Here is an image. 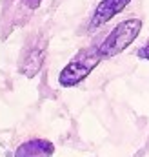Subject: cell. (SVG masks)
Instances as JSON below:
<instances>
[{"label":"cell","instance_id":"4","mask_svg":"<svg viewBox=\"0 0 149 157\" xmlns=\"http://www.w3.org/2000/svg\"><path fill=\"white\" fill-rule=\"evenodd\" d=\"M129 2L131 0H102L91 17L89 29H98L104 24H107L113 17H116L120 11H124L129 6Z\"/></svg>","mask_w":149,"mask_h":157},{"label":"cell","instance_id":"7","mask_svg":"<svg viewBox=\"0 0 149 157\" xmlns=\"http://www.w3.org/2000/svg\"><path fill=\"white\" fill-rule=\"evenodd\" d=\"M26 2H27V6H29L31 9H37L38 6H40V2H42V0H26Z\"/></svg>","mask_w":149,"mask_h":157},{"label":"cell","instance_id":"2","mask_svg":"<svg viewBox=\"0 0 149 157\" xmlns=\"http://www.w3.org/2000/svg\"><path fill=\"white\" fill-rule=\"evenodd\" d=\"M142 29V20L140 18H127L120 22L111 33L106 37V40L98 46V53L102 59H109L118 53H122L125 48H129L135 39L138 37Z\"/></svg>","mask_w":149,"mask_h":157},{"label":"cell","instance_id":"3","mask_svg":"<svg viewBox=\"0 0 149 157\" xmlns=\"http://www.w3.org/2000/svg\"><path fill=\"white\" fill-rule=\"evenodd\" d=\"M45 48H47L45 39L35 40V44L27 48V51L24 53V57L20 60V73L24 77L31 78L40 71V68L44 64V59H45Z\"/></svg>","mask_w":149,"mask_h":157},{"label":"cell","instance_id":"6","mask_svg":"<svg viewBox=\"0 0 149 157\" xmlns=\"http://www.w3.org/2000/svg\"><path fill=\"white\" fill-rule=\"evenodd\" d=\"M136 57H138V59H146V60H149V42L136 51Z\"/></svg>","mask_w":149,"mask_h":157},{"label":"cell","instance_id":"1","mask_svg":"<svg viewBox=\"0 0 149 157\" xmlns=\"http://www.w3.org/2000/svg\"><path fill=\"white\" fill-rule=\"evenodd\" d=\"M102 60L100 53H98V46H91L82 49L80 53H76L73 59L69 60V64H66V68L60 71L58 75V84L64 88H71L74 84L82 82L87 77Z\"/></svg>","mask_w":149,"mask_h":157},{"label":"cell","instance_id":"5","mask_svg":"<svg viewBox=\"0 0 149 157\" xmlns=\"http://www.w3.org/2000/svg\"><path fill=\"white\" fill-rule=\"evenodd\" d=\"M55 154V146L51 141L47 139H31L22 143L16 152L15 157H51Z\"/></svg>","mask_w":149,"mask_h":157}]
</instances>
